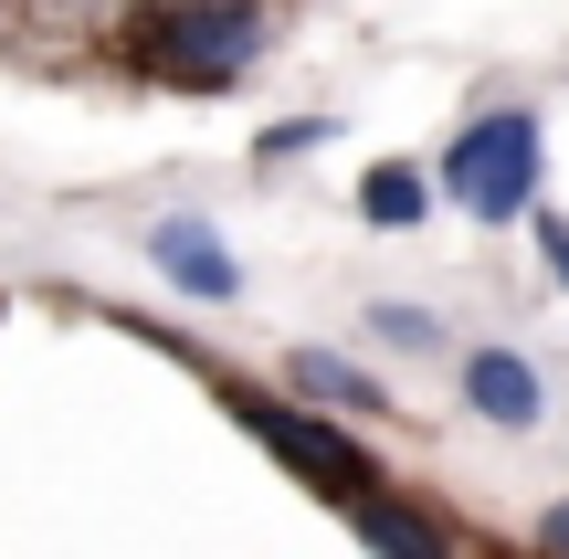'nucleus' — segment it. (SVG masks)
I'll use <instances>...</instances> for the list:
<instances>
[{
	"instance_id": "f257e3e1",
	"label": "nucleus",
	"mask_w": 569,
	"mask_h": 559,
	"mask_svg": "<svg viewBox=\"0 0 569 559\" xmlns=\"http://www.w3.org/2000/svg\"><path fill=\"white\" fill-rule=\"evenodd\" d=\"M127 63L169 96H222L264 63V0H148L127 21Z\"/></svg>"
},
{
	"instance_id": "f03ea898",
	"label": "nucleus",
	"mask_w": 569,
	"mask_h": 559,
	"mask_svg": "<svg viewBox=\"0 0 569 559\" xmlns=\"http://www.w3.org/2000/svg\"><path fill=\"white\" fill-rule=\"evenodd\" d=\"M211 391H222V412L243 422L253 443H264V455L306 486V497L348 507L359 486H380V476H369V443H359V433H338L327 412H296V401H274V391H243V380H211Z\"/></svg>"
},
{
	"instance_id": "7ed1b4c3",
	"label": "nucleus",
	"mask_w": 569,
	"mask_h": 559,
	"mask_svg": "<svg viewBox=\"0 0 569 559\" xmlns=\"http://www.w3.org/2000/svg\"><path fill=\"white\" fill-rule=\"evenodd\" d=\"M538 169H549V138H538L528 106H496V117H475L465 138L443 148V190L475 211V222H517V211H538Z\"/></svg>"
},
{
	"instance_id": "20e7f679",
	"label": "nucleus",
	"mask_w": 569,
	"mask_h": 559,
	"mask_svg": "<svg viewBox=\"0 0 569 559\" xmlns=\"http://www.w3.org/2000/svg\"><path fill=\"white\" fill-rule=\"evenodd\" d=\"M148 253H159V274H169L180 296H201V307L243 296V264H232V243L201 222V211H169V222H148Z\"/></svg>"
},
{
	"instance_id": "39448f33",
	"label": "nucleus",
	"mask_w": 569,
	"mask_h": 559,
	"mask_svg": "<svg viewBox=\"0 0 569 559\" xmlns=\"http://www.w3.org/2000/svg\"><path fill=\"white\" fill-rule=\"evenodd\" d=\"M348 528H359L369 559H453V528L432 518V507L390 497V486H359V497H348Z\"/></svg>"
},
{
	"instance_id": "423d86ee",
	"label": "nucleus",
	"mask_w": 569,
	"mask_h": 559,
	"mask_svg": "<svg viewBox=\"0 0 569 559\" xmlns=\"http://www.w3.org/2000/svg\"><path fill=\"white\" fill-rule=\"evenodd\" d=\"M465 412L475 422H507V433H528L538 412H549V391H538V370L517 349H475L465 359Z\"/></svg>"
},
{
	"instance_id": "0eeeda50",
	"label": "nucleus",
	"mask_w": 569,
	"mask_h": 559,
	"mask_svg": "<svg viewBox=\"0 0 569 559\" xmlns=\"http://www.w3.org/2000/svg\"><path fill=\"white\" fill-rule=\"evenodd\" d=\"M432 211V180H422V159H369L359 169V222H380V232H411Z\"/></svg>"
},
{
	"instance_id": "6e6552de",
	"label": "nucleus",
	"mask_w": 569,
	"mask_h": 559,
	"mask_svg": "<svg viewBox=\"0 0 569 559\" xmlns=\"http://www.w3.org/2000/svg\"><path fill=\"white\" fill-rule=\"evenodd\" d=\"M296 391L317 401V412H380V380L359 370V359H338V349H296Z\"/></svg>"
},
{
	"instance_id": "1a4fd4ad",
	"label": "nucleus",
	"mask_w": 569,
	"mask_h": 559,
	"mask_svg": "<svg viewBox=\"0 0 569 559\" xmlns=\"http://www.w3.org/2000/svg\"><path fill=\"white\" fill-rule=\"evenodd\" d=\"M369 338L380 349H443V317L432 307H369Z\"/></svg>"
},
{
	"instance_id": "9d476101",
	"label": "nucleus",
	"mask_w": 569,
	"mask_h": 559,
	"mask_svg": "<svg viewBox=\"0 0 569 559\" xmlns=\"http://www.w3.org/2000/svg\"><path fill=\"white\" fill-rule=\"evenodd\" d=\"M327 138H338L327 117H284V127H264V138H253V159H306V148H327Z\"/></svg>"
},
{
	"instance_id": "9b49d317",
	"label": "nucleus",
	"mask_w": 569,
	"mask_h": 559,
	"mask_svg": "<svg viewBox=\"0 0 569 559\" xmlns=\"http://www.w3.org/2000/svg\"><path fill=\"white\" fill-rule=\"evenodd\" d=\"M538 253H549V274L569 286V222H559V211H538Z\"/></svg>"
},
{
	"instance_id": "f8f14e48",
	"label": "nucleus",
	"mask_w": 569,
	"mask_h": 559,
	"mask_svg": "<svg viewBox=\"0 0 569 559\" xmlns=\"http://www.w3.org/2000/svg\"><path fill=\"white\" fill-rule=\"evenodd\" d=\"M538 559H569V497L549 507V518H538Z\"/></svg>"
}]
</instances>
